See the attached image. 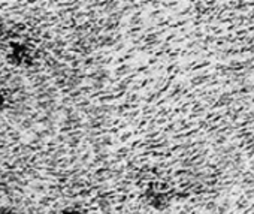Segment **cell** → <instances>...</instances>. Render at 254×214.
I'll list each match as a JSON object with an SVG mask.
<instances>
[{
  "mask_svg": "<svg viewBox=\"0 0 254 214\" xmlns=\"http://www.w3.org/2000/svg\"><path fill=\"white\" fill-rule=\"evenodd\" d=\"M5 54H6V60L12 66L20 68V69L30 68L36 59L35 47L29 41H26L24 38L11 39L6 45Z\"/></svg>",
  "mask_w": 254,
  "mask_h": 214,
  "instance_id": "6da1fadb",
  "label": "cell"
},
{
  "mask_svg": "<svg viewBox=\"0 0 254 214\" xmlns=\"http://www.w3.org/2000/svg\"><path fill=\"white\" fill-rule=\"evenodd\" d=\"M9 105V93L3 88H0V111H5Z\"/></svg>",
  "mask_w": 254,
  "mask_h": 214,
  "instance_id": "7a4b0ae2",
  "label": "cell"
},
{
  "mask_svg": "<svg viewBox=\"0 0 254 214\" xmlns=\"http://www.w3.org/2000/svg\"><path fill=\"white\" fill-rule=\"evenodd\" d=\"M60 214H82V213L76 208H64Z\"/></svg>",
  "mask_w": 254,
  "mask_h": 214,
  "instance_id": "3957f363",
  "label": "cell"
},
{
  "mask_svg": "<svg viewBox=\"0 0 254 214\" xmlns=\"http://www.w3.org/2000/svg\"><path fill=\"white\" fill-rule=\"evenodd\" d=\"M0 214H23V213L15 211V210H2V211H0Z\"/></svg>",
  "mask_w": 254,
  "mask_h": 214,
  "instance_id": "277c9868",
  "label": "cell"
}]
</instances>
